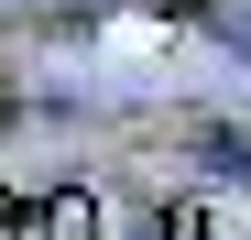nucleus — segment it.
<instances>
[{"mask_svg":"<svg viewBox=\"0 0 251 240\" xmlns=\"http://www.w3.org/2000/svg\"><path fill=\"white\" fill-rule=\"evenodd\" d=\"M44 240H99V208H88V196H55V208H44Z\"/></svg>","mask_w":251,"mask_h":240,"instance_id":"f257e3e1","label":"nucleus"}]
</instances>
